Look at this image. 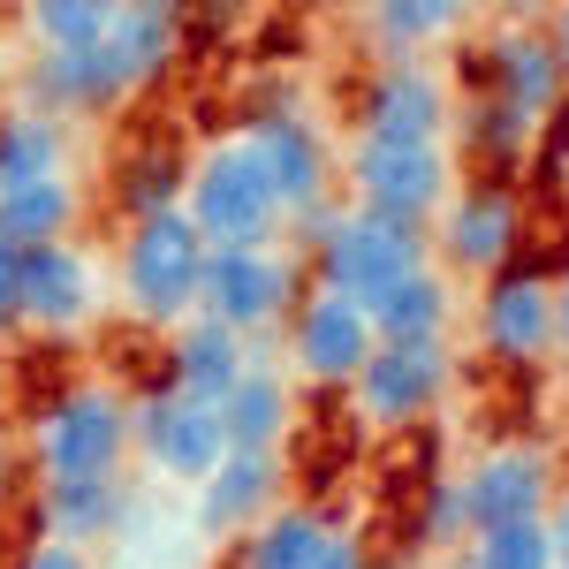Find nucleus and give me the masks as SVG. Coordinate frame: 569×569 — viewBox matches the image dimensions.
<instances>
[{"label": "nucleus", "instance_id": "1", "mask_svg": "<svg viewBox=\"0 0 569 569\" xmlns=\"http://www.w3.org/2000/svg\"><path fill=\"white\" fill-rule=\"evenodd\" d=\"M182 213L206 236V251H266V243H289V213H281V198H273V182H266V168L251 160L243 137H213L190 160Z\"/></svg>", "mask_w": 569, "mask_h": 569}, {"label": "nucleus", "instance_id": "2", "mask_svg": "<svg viewBox=\"0 0 569 569\" xmlns=\"http://www.w3.org/2000/svg\"><path fill=\"white\" fill-rule=\"evenodd\" d=\"M206 236L190 228V213H152V220H130L122 236V259H114V289L130 319L144 327H190L198 319V289H206Z\"/></svg>", "mask_w": 569, "mask_h": 569}, {"label": "nucleus", "instance_id": "3", "mask_svg": "<svg viewBox=\"0 0 569 569\" xmlns=\"http://www.w3.org/2000/svg\"><path fill=\"white\" fill-rule=\"evenodd\" d=\"M130 395H114L107 380H77L39 410L31 426V463L39 479H122L130 463Z\"/></svg>", "mask_w": 569, "mask_h": 569}, {"label": "nucleus", "instance_id": "4", "mask_svg": "<svg viewBox=\"0 0 569 569\" xmlns=\"http://www.w3.org/2000/svg\"><path fill=\"white\" fill-rule=\"evenodd\" d=\"M433 266V228L418 220H380V213H342V228L311 251V289H335L350 305H380L388 289H402L410 273Z\"/></svg>", "mask_w": 569, "mask_h": 569}, {"label": "nucleus", "instance_id": "5", "mask_svg": "<svg viewBox=\"0 0 569 569\" xmlns=\"http://www.w3.org/2000/svg\"><path fill=\"white\" fill-rule=\"evenodd\" d=\"M342 190L357 213L380 220H418L433 228L456 198V152L448 144H395V137H365L342 152Z\"/></svg>", "mask_w": 569, "mask_h": 569}, {"label": "nucleus", "instance_id": "6", "mask_svg": "<svg viewBox=\"0 0 569 569\" xmlns=\"http://www.w3.org/2000/svg\"><path fill=\"white\" fill-rule=\"evenodd\" d=\"M311 297V273L289 243H266V251H213L206 259V289H198V311L236 327L243 342H266L281 335L297 305Z\"/></svg>", "mask_w": 569, "mask_h": 569}, {"label": "nucleus", "instance_id": "7", "mask_svg": "<svg viewBox=\"0 0 569 569\" xmlns=\"http://www.w3.org/2000/svg\"><path fill=\"white\" fill-rule=\"evenodd\" d=\"M130 440L160 479L190 486V493L236 456V448H228V426H220V402H198V395H182V388L130 395Z\"/></svg>", "mask_w": 569, "mask_h": 569}, {"label": "nucleus", "instance_id": "8", "mask_svg": "<svg viewBox=\"0 0 569 569\" xmlns=\"http://www.w3.org/2000/svg\"><path fill=\"white\" fill-rule=\"evenodd\" d=\"M236 137L251 144V160L266 168V182H273V198H281V213H289V220L335 198V182H342V152H335V137L319 130L305 107H266V114H251Z\"/></svg>", "mask_w": 569, "mask_h": 569}, {"label": "nucleus", "instance_id": "9", "mask_svg": "<svg viewBox=\"0 0 569 569\" xmlns=\"http://www.w3.org/2000/svg\"><path fill=\"white\" fill-rule=\"evenodd\" d=\"M525 243V198L509 182H456L448 213L433 220V266L440 273H509V251Z\"/></svg>", "mask_w": 569, "mask_h": 569}, {"label": "nucleus", "instance_id": "10", "mask_svg": "<svg viewBox=\"0 0 569 569\" xmlns=\"http://www.w3.org/2000/svg\"><path fill=\"white\" fill-rule=\"evenodd\" d=\"M448 342H380L372 365L357 372L350 388V410L365 426H380V433H402V426H418L426 410H440V395H448Z\"/></svg>", "mask_w": 569, "mask_h": 569}, {"label": "nucleus", "instance_id": "11", "mask_svg": "<svg viewBox=\"0 0 569 569\" xmlns=\"http://www.w3.org/2000/svg\"><path fill=\"white\" fill-rule=\"evenodd\" d=\"M372 350H380L372 311L335 297V289H311L297 305V319H289V365L311 388H357V372L372 365Z\"/></svg>", "mask_w": 569, "mask_h": 569}, {"label": "nucleus", "instance_id": "12", "mask_svg": "<svg viewBox=\"0 0 569 569\" xmlns=\"http://www.w3.org/2000/svg\"><path fill=\"white\" fill-rule=\"evenodd\" d=\"M107 305V273L84 243H53V251H23V311L16 327H31L46 342H69L84 335Z\"/></svg>", "mask_w": 569, "mask_h": 569}, {"label": "nucleus", "instance_id": "13", "mask_svg": "<svg viewBox=\"0 0 569 569\" xmlns=\"http://www.w3.org/2000/svg\"><path fill=\"white\" fill-rule=\"evenodd\" d=\"M463 493H471V525L493 531V525H539L547 509H555V456L547 448H531V440H501V448H486L479 463L463 471Z\"/></svg>", "mask_w": 569, "mask_h": 569}, {"label": "nucleus", "instance_id": "14", "mask_svg": "<svg viewBox=\"0 0 569 569\" xmlns=\"http://www.w3.org/2000/svg\"><path fill=\"white\" fill-rule=\"evenodd\" d=\"M479 350L493 365H539L555 357V281L509 266L479 289Z\"/></svg>", "mask_w": 569, "mask_h": 569}, {"label": "nucleus", "instance_id": "15", "mask_svg": "<svg viewBox=\"0 0 569 569\" xmlns=\"http://www.w3.org/2000/svg\"><path fill=\"white\" fill-rule=\"evenodd\" d=\"M281 501H289V463L236 448L213 479L190 493V531H198V539H251Z\"/></svg>", "mask_w": 569, "mask_h": 569}, {"label": "nucleus", "instance_id": "16", "mask_svg": "<svg viewBox=\"0 0 569 569\" xmlns=\"http://www.w3.org/2000/svg\"><path fill=\"white\" fill-rule=\"evenodd\" d=\"M456 91L433 61H402V69H380L365 84V137H395V144H448L456 130Z\"/></svg>", "mask_w": 569, "mask_h": 569}, {"label": "nucleus", "instance_id": "17", "mask_svg": "<svg viewBox=\"0 0 569 569\" xmlns=\"http://www.w3.org/2000/svg\"><path fill=\"white\" fill-rule=\"evenodd\" d=\"M486 69H493V91L486 99H501V107H517L525 122H555L569 107V69L562 53H555V39L547 31H531V23H501L493 31V46H486Z\"/></svg>", "mask_w": 569, "mask_h": 569}, {"label": "nucleus", "instance_id": "18", "mask_svg": "<svg viewBox=\"0 0 569 569\" xmlns=\"http://www.w3.org/2000/svg\"><path fill=\"white\" fill-rule=\"evenodd\" d=\"M122 99H137V91H130V77H122V61H114V46L31 53V69H23V107H46V114H61V122L107 114V107H122Z\"/></svg>", "mask_w": 569, "mask_h": 569}, {"label": "nucleus", "instance_id": "19", "mask_svg": "<svg viewBox=\"0 0 569 569\" xmlns=\"http://www.w3.org/2000/svg\"><path fill=\"white\" fill-rule=\"evenodd\" d=\"M137 517L152 509L137 501L130 479H39V539L91 555V539H130Z\"/></svg>", "mask_w": 569, "mask_h": 569}, {"label": "nucleus", "instance_id": "20", "mask_svg": "<svg viewBox=\"0 0 569 569\" xmlns=\"http://www.w3.org/2000/svg\"><path fill=\"white\" fill-rule=\"evenodd\" d=\"M251 365H259V342H243L236 327H220V319H206V311L168 335V388L198 395V402H228Z\"/></svg>", "mask_w": 569, "mask_h": 569}, {"label": "nucleus", "instance_id": "21", "mask_svg": "<svg viewBox=\"0 0 569 569\" xmlns=\"http://www.w3.org/2000/svg\"><path fill=\"white\" fill-rule=\"evenodd\" d=\"M77 122L46 114V107H8L0 114V198L31 190V182H61L77 176Z\"/></svg>", "mask_w": 569, "mask_h": 569}, {"label": "nucleus", "instance_id": "22", "mask_svg": "<svg viewBox=\"0 0 569 569\" xmlns=\"http://www.w3.org/2000/svg\"><path fill=\"white\" fill-rule=\"evenodd\" d=\"M220 426H228V448H251V456H281L289 433H297V388L273 372V365H251L236 395L220 402Z\"/></svg>", "mask_w": 569, "mask_h": 569}, {"label": "nucleus", "instance_id": "23", "mask_svg": "<svg viewBox=\"0 0 569 569\" xmlns=\"http://www.w3.org/2000/svg\"><path fill=\"white\" fill-rule=\"evenodd\" d=\"M107 46H114L130 91H152L168 69H176V53H182V8H168V0H114V31H107Z\"/></svg>", "mask_w": 569, "mask_h": 569}, {"label": "nucleus", "instance_id": "24", "mask_svg": "<svg viewBox=\"0 0 569 569\" xmlns=\"http://www.w3.org/2000/svg\"><path fill=\"white\" fill-rule=\"evenodd\" d=\"M463 31V8L456 0H380V8H365V39L372 53L402 69V61H426L440 39H456Z\"/></svg>", "mask_w": 569, "mask_h": 569}, {"label": "nucleus", "instance_id": "25", "mask_svg": "<svg viewBox=\"0 0 569 569\" xmlns=\"http://www.w3.org/2000/svg\"><path fill=\"white\" fill-rule=\"evenodd\" d=\"M77 220H84V182H31L16 198H0V236L16 251H53V243H77Z\"/></svg>", "mask_w": 569, "mask_h": 569}, {"label": "nucleus", "instance_id": "26", "mask_svg": "<svg viewBox=\"0 0 569 569\" xmlns=\"http://www.w3.org/2000/svg\"><path fill=\"white\" fill-rule=\"evenodd\" d=\"M372 327H380V342H448V327H456V281L440 266L410 273L402 289H388L372 305Z\"/></svg>", "mask_w": 569, "mask_h": 569}, {"label": "nucleus", "instance_id": "27", "mask_svg": "<svg viewBox=\"0 0 569 569\" xmlns=\"http://www.w3.org/2000/svg\"><path fill=\"white\" fill-rule=\"evenodd\" d=\"M327 539H335V517H327V509H311V501H281V509L243 539V562H236V569H311Z\"/></svg>", "mask_w": 569, "mask_h": 569}, {"label": "nucleus", "instance_id": "28", "mask_svg": "<svg viewBox=\"0 0 569 569\" xmlns=\"http://www.w3.org/2000/svg\"><path fill=\"white\" fill-rule=\"evenodd\" d=\"M31 53H77V46H107L114 31V0H31L23 8Z\"/></svg>", "mask_w": 569, "mask_h": 569}, {"label": "nucleus", "instance_id": "29", "mask_svg": "<svg viewBox=\"0 0 569 569\" xmlns=\"http://www.w3.org/2000/svg\"><path fill=\"white\" fill-rule=\"evenodd\" d=\"M182 190H190V160L176 152H137L122 168V213L152 220V213H182Z\"/></svg>", "mask_w": 569, "mask_h": 569}, {"label": "nucleus", "instance_id": "30", "mask_svg": "<svg viewBox=\"0 0 569 569\" xmlns=\"http://www.w3.org/2000/svg\"><path fill=\"white\" fill-rule=\"evenodd\" d=\"M463 569H555V539L547 517L539 525H493L463 547Z\"/></svg>", "mask_w": 569, "mask_h": 569}, {"label": "nucleus", "instance_id": "31", "mask_svg": "<svg viewBox=\"0 0 569 569\" xmlns=\"http://www.w3.org/2000/svg\"><path fill=\"white\" fill-rule=\"evenodd\" d=\"M456 122L479 137V152H486V160H501V168H517L531 144H539V122H525V114H517V107H501V99H471Z\"/></svg>", "mask_w": 569, "mask_h": 569}, {"label": "nucleus", "instance_id": "32", "mask_svg": "<svg viewBox=\"0 0 569 569\" xmlns=\"http://www.w3.org/2000/svg\"><path fill=\"white\" fill-rule=\"evenodd\" d=\"M418 539H426V547H448V555H463V547L479 539V525H471V493H463V471H456V479H433V486H426Z\"/></svg>", "mask_w": 569, "mask_h": 569}, {"label": "nucleus", "instance_id": "33", "mask_svg": "<svg viewBox=\"0 0 569 569\" xmlns=\"http://www.w3.org/2000/svg\"><path fill=\"white\" fill-rule=\"evenodd\" d=\"M16 311H23V251L0 236V327H16Z\"/></svg>", "mask_w": 569, "mask_h": 569}, {"label": "nucleus", "instance_id": "34", "mask_svg": "<svg viewBox=\"0 0 569 569\" xmlns=\"http://www.w3.org/2000/svg\"><path fill=\"white\" fill-rule=\"evenodd\" d=\"M16 569H99V562H91L84 547H61V539H31Z\"/></svg>", "mask_w": 569, "mask_h": 569}, {"label": "nucleus", "instance_id": "35", "mask_svg": "<svg viewBox=\"0 0 569 569\" xmlns=\"http://www.w3.org/2000/svg\"><path fill=\"white\" fill-rule=\"evenodd\" d=\"M311 569H380V562L365 555V539H357V531H342V525H335V539L319 547V562H311Z\"/></svg>", "mask_w": 569, "mask_h": 569}, {"label": "nucleus", "instance_id": "36", "mask_svg": "<svg viewBox=\"0 0 569 569\" xmlns=\"http://www.w3.org/2000/svg\"><path fill=\"white\" fill-rule=\"evenodd\" d=\"M547 539H555V569H569V486L555 493V509H547Z\"/></svg>", "mask_w": 569, "mask_h": 569}, {"label": "nucleus", "instance_id": "37", "mask_svg": "<svg viewBox=\"0 0 569 569\" xmlns=\"http://www.w3.org/2000/svg\"><path fill=\"white\" fill-rule=\"evenodd\" d=\"M555 357H569V273L555 281Z\"/></svg>", "mask_w": 569, "mask_h": 569}, {"label": "nucleus", "instance_id": "38", "mask_svg": "<svg viewBox=\"0 0 569 569\" xmlns=\"http://www.w3.org/2000/svg\"><path fill=\"white\" fill-rule=\"evenodd\" d=\"M547 39H555V53H562V69H569V8H555V31Z\"/></svg>", "mask_w": 569, "mask_h": 569}, {"label": "nucleus", "instance_id": "39", "mask_svg": "<svg viewBox=\"0 0 569 569\" xmlns=\"http://www.w3.org/2000/svg\"><path fill=\"white\" fill-rule=\"evenodd\" d=\"M99 569H152L144 555H114V562H99Z\"/></svg>", "mask_w": 569, "mask_h": 569}, {"label": "nucleus", "instance_id": "40", "mask_svg": "<svg viewBox=\"0 0 569 569\" xmlns=\"http://www.w3.org/2000/svg\"><path fill=\"white\" fill-rule=\"evenodd\" d=\"M0 410H8V357H0Z\"/></svg>", "mask_w": 569, "mask_h": 569}, {"label": "nucleus", "instance_id": "41", "mask_svg": "<svg viewBox=\"0 0 569 569\" xmlns=\"http://www.w3.org/2000/svg\"><path fill=\"white\" fill-rule=\"evenodd\" d=\"M0 501H8V448H0Z\"/></svg>", "mask_w": 569, "mask_h": 569}]
</instances>
